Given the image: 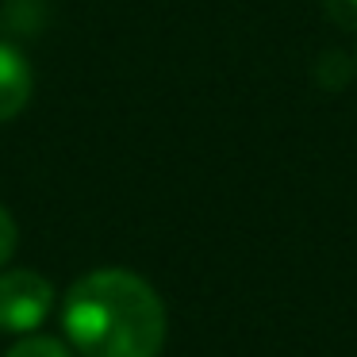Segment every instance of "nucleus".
<instances>
[{
  "label": "nucleus",
  "instance_id": "nucleus-1",
  "mask_svg": "<svg viewBox=\"0 0 357 357\" xmlns=\"http://www.w3.org/2000/svg\"><path fill=\"white\" fill-rule=\"evenodd\" d=\"M62 326L81 357H158L162 296L131 269H93L66 292Z\"/></svg>",
  "mask_w": 357,
  "mask_h": 357
},
{
  "label": "nucleus",
  "instance_id": "nucleus-2",
  "mask_svg": "<svg viewBox=\"0 0 357 357\" xmlns=\"http://www.w3.org/2000/svg\"><path fill=\"white\" fill-rule=\"evenodd\" d=\"M54 307V284L35 269L0 273V331L31 334Z\"/></svg>",
  "mask_w": 357,
  "mask_h": 357
},
{
  "label": "nucleus",
  "instance_id": "nucleus-3",
  "mask_svg": "<svg viewBox=\"0 0 357 357\" xmlns=\"http://www.w3.org/2000/svg\"><path fill=\"white\" fill-rule=\"evenodd\" d=\"M31 89H35V73L24 50H16L12 43H0V123L16 119L27 108Z\"/></svg>",
  "mask_w": 357,
  "mask_h": 357
},
{
  "label": "nucleus",
  "instance_id": "nucleus-4",
  "mask_svg": "<svg viewBox=\"0 0 357 357\" xmlns=\"http://www.w3.org/2000/svg\"><path fill=\"white\" fill-rule=\"evenodd\" d=\"M4 357H73V349L50 334H24Z\"/></svg>",
  "mask_w": 357,
  "mask_h": 357
},
{
  "label": "nucleus",
  "instance_id": "nucleus-5",
  "mask_svg": "<svg viewBox=\"0 0 357 357\" xmlns=\"http://www.w3.org/2000/svg\"><path fill=\"white\" fill-rule=\"evenodd\" d=\"M326 16L346 31H357V0H323Z\"/></svg>",
  "mask_w": 357,
  "mask_h": 357
},
{
  "label": "nucleus",
  "instance_id": "nucleus-6",
  "mask_svg": "<svg viewBox=\"0 0 357 357\" xmlns=\"http://www.w3.org/2000/svg\"><path fill=\"white\" fill-rule=\"evenodd\" d=\"M16 238L20 234H16V223H12L8 208H0V265L16 254Z\"/></svg>",
  "mask_w": 357,
  "mask_h": 357
}]
</instances>
